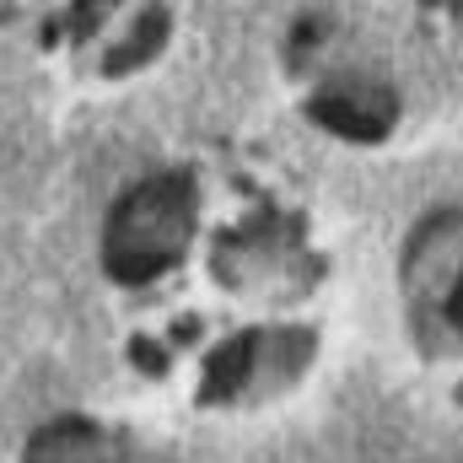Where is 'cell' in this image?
<instances>
[{
	"label": "cell",
	"instance_id": "cell-1",
	"mask_svg": "<svg viewBox=\"0 0 463 463\" xmlns=\"http://www.w3.org/2000/svg\"><path fill=\"white\" fill-rule=\"evenodd\" d=\"M124 366L194 415L286 399L318 355L329 253L307 194L248 151H194L135 178L103 216Z\"/></svg>",
	"mask_w": 463,
	"mask_h": 463
},
{
	"label": "cell",
	"instance_id": "cell-2",
	"mask_svg": "<svg viewBox=\"0 0 463 463\" xmlns=\"http://www.w3.org/2000/svg\"><path fill=\"white\" fill-rule=\"evenodd\" d=\"M0 38L76 81H124L162 60L167 0H0Z\"/></svg>",
	"mask_w": 463,
	"mask_h": 463
},
{
	"label": "cell",
	"instance_id": "cell-3",
	"mask_svg": "<svg viewBox=\"0 0 463 463\" xmlns=\"http://www.w3.org/2000/svg\"><path fill=\"white\" fill-rule=\"evenodd\" d=\"M404 302L431 366H453L463 399V216H442L404 259Z\"/></svg>",
	"mask_w": 463,
	"mask_h": 463
},
{
	"label": "cell",
	"instance_id": "cell-4",
	"mask_svg": "<svg viewBox=\"0 0 463 463\" xmlns=\"http://www.w3.org/2000/svg\"><path fill=\"white\" fill-rule=\"evenodd\" d=\"M16 463H178V458H167L162 442H151V437H140L118 420L65 410V415H49L43 426H33Z\"/></svg>",
	"mask_w": 463,
	"mask_h": 463
},
{
	"label": "cell",
	"instance_id": "cell-5",
	"mask_svg": "<svg viewBox=\"0 0 463 463\" xmlns=\"http://www.w3.org/2000/svg\"><path fill=\"white\" fill-rule=\"evenodd\" d=\"M431 5H463V0H431Z\"/></svg>",
	"mask_w": 463,
	"mask_h": 463
}]
</instances>
